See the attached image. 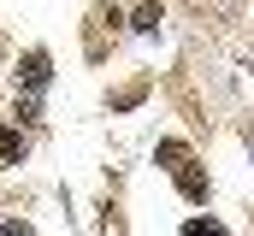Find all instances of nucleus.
<instances>
[{
  "label": "nucleus",
  "mask_w": 254,
  "mask_h": 236,
  "mask_svg": "<svg viewBox=\"0 0 254 236\" xmlns=\"http://www.w3.org/2000/svg\"><path fill=\"white\" fill-rule=\"evenodd\" d=\"M24 89H30V95H42V89H48V54H42V48L24 59Z\"/></svg>",
  "instance_id": "obj_1"
},
{
  "label": "nucleus",
  "mask_w": 254,
  "mask_h": 236,
  "mask_svg": "<svg viewBox=\"0 0 254 236\" xmlns=\"http://www.w3.org/2000/svg\"><path fill=\"white\" fill-rule=\"evenodd\" d=\"M18 154H24V136L12 124H0V166H18Z\"/></svg>",
  "instance_id": "obj_2"
},
{
  "label": "nucleus",
  "mask_w": 254,
  "mask_h": 236,
  "mask_svg": "<svg viewBox=\"0 0 254 236\" xmlns=\"http://www.w3.org/2000/svg\"><path fill=\"white\" fill-rule=\"evenodd\" d=\"M184 236H225V225H219V219H190Z\"/></svg>",
  "instance_id": "obj_3"
},
{
  "label": "nucleus",
  "mask_w": 254,
  "mask_h": 236,
  "mask_svg": "<svg viewBox=\"0 0 254 236\" xmlns=\"http://www.w3.org/2000/svg\"><path fill=\"white\" fill-rule=\"evenodd\" d=\"M136 30H142V36H154V30H160V12H154V6H148V0H142V6H136Z\"/></svg>",
  "instance_id": "obj_4"
},
{
  "label": "nucleus",
  "mask_w": 254,
  "mask_h": 236,
  "mask_svg": "<svg viewBox=\"0 0 254 236\" xmlns=\"http://www.w3.org/2000/svg\"><path fill=\"white\" fill-rule=\"evenodd\" d=\"M178 183H184V195H190V201H201V195H207V183H201L195 172H178Z\"/></svg>",
  "instance_id": "obj_5"
},
{
  "label": "nucleus",
  "mask_w": 254,
  "mask_h": 236,
  "mask_svg": "<svg viewBox=\"0 0 254 236\" xmlns=\"http://www.w3.org/2000/svg\"><path fill=\"white\" fill-rule=\"evenodd\" d=\"M0 236H36V231H30L24 219H12V225H0Z\"/></svg>",
  "instance_id": "obj_6"
}]
</instances>
